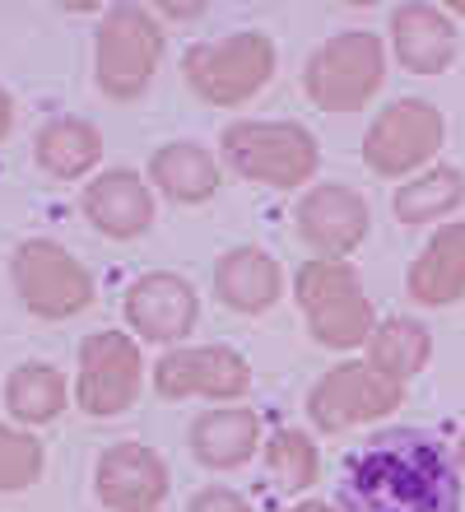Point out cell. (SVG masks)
I'll return each mask as SVG.
<instances>
[{"label": "cell", "instance_id": "1", "mask_svg": "<svg viewBox=\"0 0 465 512\" xmlns=\"http://www.w3.org/2000/svg\"><path fill=\"white\" fill-rule=\"evenodd\" d=\"M340 503L345 512H461L456 457L424 429H386L349 452Z\"/></svg>", "mask_w": 465, "mask_h": 512}, {"label": "cell", "instance_id": "2", "mask_svg": "<svg viewBox=\"0 0 465 512\" xmlns=\"http://www.w3.org/2000/svg\"><path fill=\"white\" fill-rule=\"evenodd\" d=\"M163 56V28L159 19L140 5H117L103 14L98 42H93V75L98 89L117 103H135L149 89Z\"/></svg>", "mask_w": 465, "mask_h": 512}, {"label": "cell", "instance_id": "3", "mask_svg": "<svg viewBox=\"0 0 465 512\" xmlns=\"http://www.w3.org/2000/svg\"><path fill=\"white\" fill-rule=\"evenodd\" d=\"M182 75L210 108H238L256 98L275 75V42L266 33H233V38L205 42L182 56Z\"/></svg>", "mask_w": 465, "mask_h": 512}, {"label": "cell", "instance_id": "4", "mask_svg": "<svg viewBox=\"0 0 465 512\" xmlns=\"http://www.w3.org/2000/svg\"><path fill=\"white\" fill-rule=\"evenodd\" d=\"M219 145L228 168L261 187L293 191L317 173V140L293 122H233Z\"/></svg>", "mask_w": 465, "mask_h": 512}, {"label": "cell", "instance_id": "5", "mask_svg": "<svg viewBox=\"0 0 465 512\" xmlns=\"http://www.w3.org/2000/svg\"><path fill=\"white\" fill-rule=\"evenodd\" d=\"M10 280L24 298V308L42 322H70L93 308V280L61 243L28 238L10 256Z\"/></svg>", "mask_w": 465, "mask_h": 512}, {"label": "cell", "instance_id": "6", "mask_svg": "<svg viewBox=\"0 0 465 512\" xmlns=\"http://www.w3.org/2000/svg\"><path fill=\"white\" fill-rule=\"evenodd\" d=\"M382 84V47L368 33H345L331 38L312 61H307L303 89L307 98L326 112H354Z\"/></svg>", "mask_w": 465, "mask_h": 512}, {"label": "cell", "instance_id": "7", "mask_svg": "<svg viewBox=\"0 0 465 512\" xmlns=\"http://www.w3.org/2000/svg\"><path fill=\"white\" fill-rule=\"evenodd\" d=\"M298 303L307 312L312 336L331 350L359 345L368 336V303L359 294L354 270H345L340 261H307L298 270Z\"/></svg>", "mask_w": 465, "mask_h": 512}, {"label": "cell", "instance_id": "8", "mask_svg": "<svg viewBox=\"0 0 465 512\" xmlns=\"http://www.w3.org/2000/svg\"><path fill=\"white\" fill-rule=\"evenodd\" d=\"M140 396V345L121 331H93L80 345V410L93 419L121 415Z\"/></svg>", "mask_w": 465, "mask_h": 512}, {"label": "cell", "instance_id": "9", "mask_svg": "<svg viewBox=\"0 0 465 512\" xmlns=\"http://www.w3.org/2000/svg\"><path fill=\"white\" fill-rule=\"evenodd\" d=\"M252 387V368L247 359L224 345H200V350H173L163 354L154 368V391L163 401H182V396H214V401H238Z\"/></svg>", "mask_w": 465, "mask_h": 512}, {"label": "cell", "instance_id": "10", "mask_svg": "<svg viewBox=\"0 0 465 512\" xmlns=\"http://www.w3.org/2000/svg\"><path fill=\"white\" fill-rule=\"evenodd\" d=\"M396 401H400V391L382 368L345 364L317 382V391L307 396V410H312V419H317L321 429L340 433V429H349V424L386 415Z\"/></svg>", "mask_w": 465, "mask_h": 512}, {"label": "cell", "instance_id": "11", "mask_svg": "<svg viewBox=\"0 0 465 512\" xmlns=\"http://www.w3.org/2000/svg\"><path fill=\"white\" fill-rule=\"evenodd\" d=\"M200 317L196 289L173 275V270H149L131 284L126 294V322L135 326V336L154 340V345H177L191 336V326Z\"/></svg>", "mask_w": 465, "mask_h": 512}, {"label": "cell", "instance_id": "12", "mask_svg": "<svg viewBox=\"0 0 465 512\" xmlns=\"http://www.w3.org/2000/svg\"><path fill=\"white\" fill-rule=\"evenodd\" d=\"M93 485L112 512H154L168 499V466L145 443H117L98 457Z\"/></svg>", "mask_w": 465, "mask_h": 512}, {"label": "cell", "instance_id": "13", "mask_svg": "<svg viewBox=\"0 0 465 512\" xmlns=\"http://www.w3.org/2000/svg\"><path fill=\"white\" fill-rule=\"evenodd\" d=\"M84 215L107 238H140L154 224V196H149L140 173L112 168V173L93 177L84 187Z\"/></svg>", "mask_w": 465, "mask_h": 512}, {"label": "cell", "instance_id": "14", "mask_svg": "<svg viewBox=\"0 0 465 512\" xmlns=\"http://www.w3.org/2000/svg\"><path fill=\"white\" fill-rule=\"evenodd\" d=\"M433 145H438V117L424 103H400V108L382 112V122L372 126L363 154L382 173H405L424 154H433Z\"/></svg>", "mask_w": 465, "mask_h": 512}, {"label": "cell", "instance_id": "15", "mask_svg": "<svg viewBox=\"0 0 465 512\" xmlns=\"http://www.w3.org/2000/svg\"><path fill=\"white\" fill-rule=\"evenodd\" d=\"M214 289H219V303L233 312H266L279 303V289H284V275L270 261L261 247H233V252L219 256L214 266Z\"/></svg>", "mask_w": 465, "mask_h": 512}, {"label": "cell", "instance_id": "16", "mask_svg": "<svg viewBox=\"0 0 465 512\" xmlns=\"http://www.w3.org/2000/svg\"><path fill=\"white\" fill-rule=\"evenodd\" d=\"M363 229H368L363 201L345 187H317L298 205V233L317 252H349L363 238Z\"/></svg>", "mask_w": 465, "mask_h": 512}, {"label": "cell", "instance_id": "17", "mask_svg": "<svg viewBox=\"0 0 465 512\" xmlns=\"http://www.w3.org/2000/svg\"><path fill=\"white\" fill-rule=\"evenodd\" d=\"M261 443V424H256L252 410H210L191 424V452H196L200 466L210 471H233L256 452Z\"/></svg>", "mask_w": 465, "mask_h": 512}, {"label": "cell", "instance_id": "18", "mask_svg": "<svg viewBox=\"0 0 465 512\" xmlns=\"http://www.w3.org/2000/svg\"><path fill=\"white\" fill-rule=\"evenodd\" d=\"M33 159L56 182H75L103 159V135L93 122H80V117H56L33 140Z\"/></svg>", "mask_w": 465, "mask_h": 512}, {"label": "cell", "instance_id": "19", "mask_svg": "<svg viewBox=\"0 0 465 512\" xmlns=\"http://www.w3.org/2000/svg\"><path fill=\"white\" fill-rule=\"evenodd\" d=\"M149 177L159 182L163 196H173L182 205H196V201H210L219 191V163H214L210 149L200 145H163L149 154Z\"/></svg>", "mask_w": 465, "mask_h": 512}, {"label": "cell", "instance_id": "20", "mask_svg": "<svg viewBox=\"0 0 465 512\" xmlns=\"http://www.w3.org/2000/svg\"><path fill=\"white\" fill-rule=\"evenodd\" d=\"M5 405L19 424H52L66 410V378L52 364H19L5 378Z\"/></svg>", "mask_w": 465, "mask_h": 512}, {"label": "cell", "instance_id": "21", "mask_svg": "<svg viewBox=\"0 0 465 512\" xmlns=\"http://www.w3.org/2000/svg\"><path fill=\"white\" fill-rule=\"evenodd\" d=\"M465 289V229L442 233L428 256L410 270V294L424 303H447Z\"/></svg>", "mask_w": 465, "mask_h": 512}, {"label": "cell", "instance_id": "22", "mask_svg": "<svg viewBox=\"0 0 465 512\" xmlns=\"http://www.w3.org/2000/svg\"><path fill=\"white\" fill-rule=\"evenodd\" d=\"M396 47L410 70L433 75V70H442L447 56H452V28L442 24L433 10H400L396 14Z\"/></svg>", "mask_w": 465, "mask_h": 512}, {"label": "cell", "instance_id": "23", "mask_svg": "<svg viewBox=\"0 0 465 512\" xmlns=\"http://www.w3.org/2000/svg\"><path fill=\"white\" fill-rule=\"evenodd\" d=\"M42 461H47V452L33 433L0 424V494H19V489L38 485Z\"/></svg>", "mask_w": 465, "mask_h": 512}, {"label": "cell", "instance_id": "24", "mask_svg": "<svg viewBox=\"0 0 465 512\" xmlns=\"http://www.w3.org/2000/svg\"><path fill=\"white\" fill-rule=\"evenodd\" d=\"M461 191H465L461 173L442 168V173L419 177L414 187L400 191L396 210H400V219H405V224H419V219H433V215H442V210H452V205L461 201Z\"/></svg>", "mask_w": 465, "mask_h": 512}, {"label": "cell", "instance_id": "25", "mask_svg": "<svg viewBox=\"0 0 465 512\" xmlns=\"http://www.w3.org/2000/svg\"><path fill=\"white\" fill-rule=\"evenodd\" d=\"M266 466L279 475L284 489H307L317 480V447L307 443L303 433H279L266 447Z\"/></svg>", "mask_w": 465, "mask_h": 512}, {"label": "cell", "instance_id": "26", "mask_svg": "<svg viewBox=\"0 0 465 512\" xmlns=\"http://www.w3.org/2000/svg\"><path fill=\"white\" fill-rule=\"evenodd\" d=\"M428 354V336L419 331L414 322H391L382 326V336H377V350H372V364L382 368V373H410V368L424 364Z\"/></svg>", "mask_w": 465, "mask_h": 512}, {"label": "cell", "instance_id": "27", "mask_svg": "<svg viewBox=\"0 0 465 512\" xmlns=\"http://www.w3.org/2000/svg\"><path fill=\"white\" fill-rule=\"evenodd\" d=\"M186 512H252V508H247V499H242V494L214 485V489H200Z\"/></svg>", "mask_w": 465, "mask_h": 512}, {"label": "cell", "instance_id": "28", "mask_svg": "<svg viewBox=\"0 0 465 512\" xmlns=\"http://www.w3.org/2000/svg\"><path fill=\"white\" fill-rule=\"evenodd\" d=\"M10 126H14V98L0 89V140L10 135Z\"/></svg>", "mask_w": 465, "mask_h": 512}, {"label": "cell", "instance_id": "29", "mask_svg": "<svg viewBox=\"0 0 465 512\" xmlns=\"http://www.w3.org/2000/svg\"><path fill=\"white\" fill-rule=\"evenodd\" d=\"M289 512H331L326 503H298V508H289Z\"/></svg>", "mask_w": 465, "mask_h": 512}]
</instances>
